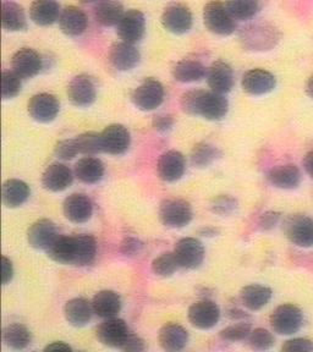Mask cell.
Here are the masks:
<instances>
[{
    "instance_id": "cell-1",
    "label": "cell",
    "mask_w": 313,
    "mask_h": 352,
    "mask_svg": "<svg viewBox=\"0 0 313 352\" xmlns=\"http://www.w3.org/2000/svg\"><path fill=\"white\" fill-rule=\"evenodd\" d=\"M180 104L187 114L202 116L211 121L226 118L229 110L228 99L223 94L204 89H193L182 94Z\"/></svg>"
},
{
    "instance_id": "cell-2",
    "label": "cell",
    "mask_w": 313,
    "mask_h": 352,
    "mask_svg": "<svg viewBox=\"0 0 313 352\" xmlns=\"http://www.w3.org/2000/svg\"><path fill=\"white\" fill-rule=\"evenodd\" d=\"M235 19L231 16L226 4L220 0L209 1L204 9V26L218 36H230L235 31Z\"/></svg>"
},
{
    "instance_id": "cell-3",
    "label": "cell",
    "mask_w": 313,
    "mask_h": 352,
    "mask_svg": "<svg viewBox=\"0 0 313 352\" xmlns=\"http://www.w3.org/2000/svg\"><path fill=\"white\" fill-rule=\"evenodd\" d=\"M270 323L277 334L292 336L301 329L303 314L295 305L284 303L275 308L270 314Z\"/></svg>"
},
{
    "instance_id": "cell-4",
    "label": "cell",
    "mask_w": 313,
    "mask_h": 352,
    "mask_svg": "<svg viewBox=\"0 0 313 352\" xmlns=\"http://www.w3.org/2000/svg\"><path fill=\"white\" fill-rule=\"evenodd\" d=\"M158 215L163 226L173 228V229H179L191 223L193 212L191 204L186 202L185 199L171 198V199H165L160 204Z\"/></svg>"
},
{
    "instance_id": "cell-5",
    "label": "cell",
    "mask_w": 313,
    "mask_h": 352,
    "mask_svg": "<svg viewBox=\"0 0 313 352\" xmlns=\"http://www.w3.org/2000/svg\"><path fill=\"white\" fill-rule=\"evenodd\" d=\"M284 234L299 248H312L313 219L307 215L292 214L284 221Z\"/></svg>"
},
{
    "instance_id": "cell-6",
    "label": "cell",
    "mask_w": 313,
    "mask_h": 352,
    "mask_svg": "<svg viewBox=\"0 0 313 352\" xmlns=\"http://www.w3.org/2000/svg\"><path fill=\"white\" fill-rule=\"evenodd\" d=\"M131 100L136 108L143 111L155 109L164 100V87L158 80L146 78L132 92Z\"/></svg>"
},
{
    "instance_id": "cell-7",
    "label": "cell",
    "mask_w": 313,
    "mask_h": 352,
    "mask_svg": "<svg viewBox=\"0 0 313 352\" xmlns=\"http://www.w3.org/2000/svg\"><path fill=\"white\" fill-rule=\"evenodd\" d=\"M131 330L129 329L125 320L116 317L105 318L100 324L97 327L96 336L105 346L120 349L127 341V336H130Z\"/></svg>"
},
{
    "instance_id": "cell-8",
    "label": "cell",
    "mask_w": 313,
    "mask_h": 352,
    "mask_svg": "<svg viewBox=\"0 0 313 352\" xmlns=\"http://www.w3.org/2000/svg\"><path fill=\"white\" fill-rule=\"evenodd\" d=\"M174 254L182 268L196 270L204 262L206 252L199 240L195 237H185L176 243Z\"/></svg>"
},
{
    "instance_id": "cell-9",
    "label": "cell",
    "mask_w": 313,
    "mask_h": 352,
    "mask_svg": "<svg viewBox=\"0 0 313 352\" xmlns=\"http://www.w3.org/2000/svg\"><path fill=\"white\" fill-rule=\"evenodd\" d=\"M146 31V19L140 10L131 9L127 10L120 21L116 25V33L122 39V42L138 43Z\"/></svg>"
},
{
    "instance_id": "cell-10",
    "label": "cell",
    "mask_w": 313,
    "mask_h": 352,
    "mask_svg": "<svg viewBox=\"0 0 313 352\" xmlns=\"http://www.w3.org/2000/svg\"><path fill=\"white\" fill-rule=\"evenodd\" d=\"M28 110L33 120L41 124H48L59 114L61 104L53 94H39L30 99Z\"/></svg>"
},
{
    "instance_id": "cell-11",
    "label": "cell",
    "mask_w": 313,
    "mask_h": 352,
    "mask_svg": "<svg viewBox=\"0 0 313 352\" xmlns=\"http://www.w3.org/2000/svg\"><path fill=\"white\" fill-rule=\"evenodd\" d=\"M187 317L195 328L211 329L219 322L220 308L211 300H202L190 306Z\"/></svg>"
},
{
    "instance_id": "cell-12",
    "label": "cell",
    "mask_w": 313,
    "mask_h": 352,
    "mask_svg": "<svg viewBox=\"0 0 313 352\" xmlns=\"http://www.w3.org/2000/svg\"><path fill=\"white\" fill-rule=\"evenodd\" d=\"M162 25L174 34H184L193 28V14L184 4H171L162 14Z\"/></svg>"
},
{
    "instance_id": "cell-13",
    "label": "cell",
    "mask_w": 313,
    "mask_h": 352,
    "mask_svg": "<svg viewBox=\"0 0 313 352\" xmlns=\"http://www.w3.org/2000/svg\"><path fill=\"white\" fill-rule=\"evenodd\" d=\"M67 97L76 107H89L97 98L96 83L87 75L75 76L67 86Z\"/></svg>"
},
{
    "instance_id": "cell-14",
    "label": "cell",
    "mask_w": 313,
    "mask_h": 352,
    "mask_svg": "<svg viewBox=\"0 0 313 352\" xmlns=\"http://www.w3.org/2000/svg\"><path fill=\"white\" fill-rule=\"evenodd\" d=\"M100 136L103 152L111 155H121L125 153L131 143L130 132L127 127L120 124H113L105 127V130L100 132Z\"/></svg>"
},
{
    "instance_id": "cell-15",
    "label": "cell",
    "mask_w": 313,
    "mask_h": 352,
    "mask_svg": "<svg viewBox=\"0 0 313 352\" xmlns=\"http://www.w3.org/2000/svg\"><path fill=\"white\" fill-rule=\"evenodd\" d=\"M11 66L12 72H17L21 78H32L42 70L43 60L36 50L21 48L12 55Z\"/></svg>"
},
{
    "instance_id": "cell-16",
    "label": "cell",
    "mask_w": 313,
    "mask_h": 352,
    "mask_svg": "<svg viewBox=\"0 0 313 352\" xmlns=\"http://www.w3.org/2000/svg\"><path fill=\"white\" fill-rule=\"evenodd\" d=\"M63 212L67 220L75 224H83L94 214L92 201L83 193H72L65 198L63 204Z\"/></svg>"
},
{
    "instance_id": "cell-17",
    "label": "cell",
    "mask_w": 313,
    "mask_h": 352,
    "mask_svg": "<svg viewBox=\"0 0 313 352\" xmlns=\"http://www.w3.org/2000/svg\"><path fill=\"white\" fill-rule=\"evenodd\" d=\"M186 169V160L179 151H168L160 155L157 171L162 180L175 182L182 179Z\"/></svg>"
},
{
    "instance_id": "cell-18",
    "label": "cell",
    "mask_w": 313,
    "mask_h": 352,
    "mask_svg": "<svg viewBox=\"0 0 313 352\" xmlns=\"http://www.w3.org/2000/svg\"><path fill=\"white\" fill-rule=\"evenodd\" d=\"M242 88L252 96H263L270 94L275 88L277 80L274 75L263 69H253L242 77Z\"/></svg>"
},
{
    "instance_id": "cell-19",
    "label": "cell",
    "mask_w": 313,
    "mask_h": 352,
    "mask_svg": "<svg viewBox=\"0 0 313 352\" xmlns=\"http://www.w3.org/2000/svg\"><path fill=\"white\" fill-rule=\"evenodd\" d=\"M59 236L56 226L50 219H39L28 228V241L36 250H47Z\"/></svg>"
},
{
    "instance_id": "cell-20",
    "label": "cell",
    "mask_w": 313,
    "mask_h": 352,
    "mask_svg": "<svg viewBox=\"0 0 313 352\" xmlns=\"http://www.w3.org/2000/svg\"><path fill=\"white\" fill-rule=\"evenodd\" d=\"M207 82L215 94H229L234 86V72L229 64L218 60L207 70Z\"/></svg>"
},
{
    "instance_id": "cell-21",
    "label": "cell",
    "mask_w": 313,
    "mask_h": 352,
    "mask_svg": "<svg viewBox=\"0 0 313 352\" xmlns=\"http://www.w3.org/2000/svg\"><path fill=\"white\" fill-rule=\"evenodd\" d=\"M141 55L133 44L119 42L113 44L109 52L110 64L119 72H129L138 66Z\"/></svg>"
},
{
    "instance_id": "cell-22",
    "label": "cell",
    "mask_w": 313,
    "mask_h": 352,
    "mask_svg": "<svg viewBox=\"0 0 313 352\" xmlns=\"http://www.w3.org/2000/svg\"><path fill=\"white\" fill-rule=\"evenodd\" d=\"M74 174L72 169L65 164L55 163L44 170L42 175V185L45 190L52 192H61L72 185Z\"/></svg>"
},
{
    "instance_id": "cell-23",
    "label": "cell",
    "mask_w": 313,
    "mask_h": 352,
    "mask_svg": "<svg viewBox=\"0 0 313 352\" xmlns=\"http://www.w3.org/2000/svg\"><path fill=\"white\" fill-rule=\"evenodd\" d=\"M50 259L56 263L75 265L76 262V236L59 235L55 241L45 250Z\"/></svg>"
},
{
    "instance_id": "cell-24",
    "label": "cell",
    "mask_w": 313,
    "mask_h": 352,
    "mask_svg": "<svg viewBox=\"0 0 313 352\" xmlns=\"http://www.w3.org/2000/svg\"><path fill=\"white\" fill-rule=\"evenodd\" d=\"M59 26L66 36H81L87 28V16L80 8L70 6L63 9L59 16Z\"/></svg>"
},
{
    "instance_id": "cell-25",
    "label": "cell",
    "mask_w": 313,
    "mask_h": 352,
    "mask_svg": "<svg viewBox=\"0 0 313 352\" xmlns=\"http://www.w3.org/2000/svg\"><path fill=\"white\" fill-rule=\"evenodd\" d=\"M160 345L165 351H182L188 342V333L180 324L168 323L160 330Z\"/></svg>"
},
{
    "instance_id": "cell-26",
    "label": "cell",
    "mask_w": 313,
    "mask_h": 352,
    "mask_svg": "<svg viewBox=\"0 0 313 352\" xmlns=\"http://www.w3.org/2000/svg\"><path fill=\"white\" fill-rule=\"evenodd\" d=\"M58 0H34L30 9V16L39 26H50L61 16Z\"/></svg>"
},
{
    "instance_id": "cell-27",
    "label": "cell",
    "mask_w": 313,
    "mask_h": 352,
    "mask_svg": "<svg viewBox=\"0 0 313 352\" xmlns=\"http://www.w3.org/2000/svg\"><path fill=\"white\" fill-rule=\"evenodd\" d=\"M74 173L80 182L94 185L103 179L105 164L98 158L88 155L77 162Z\"/></svg>"
},
{
    "instance_id": "cell-28",
    "label": "cell",
    "mask_w": 313,
    "mask_h": 352,
    "mask_svg": "<svg viewBox=\"0 0 313 352\" xmlns=\"http://www.w3.org/2000/svg\"><path fill=\"white\" fill-rule=\"evenodd\" d=\"M94 314L92 302H89L83 297L72 298L65 303V307H64L66 320L74 327H83L87 324Z\"/></svg>"
},
{
    "instance_id": "cell-29",
    "label": "cell",
    "mask_w": 313,
    "mask_h": 352,
    "mask_svg": "<svg viewBox=\"0 0 313 352\" xmlns=\"http://www.w3.org/2000/svg\"><path fill=\"white\" fill-rule=\"evenodd\" d=\"M268 180L273 186L283 190L296 188L301 182V173L296 165H278L268 174Z\"/></svg>"
},
{
    "instance_id": "cell-30",
    "label": "cell",
    "mask_w": 313,
    "mask_h": 352,
    "mask_svg": "<svg viewBox=\"0 0 313 352\" xmlns=\"http://www.w3.org/2000/svg\"><path fill=\"white\" fill-rule=\"evenodd\" d=\"M94 314L100 318H111L120 312L121 298L119 294L111 290H102L94 295L92 300Z\"/></svg>"
},
{
    "instance_id": "cell-31",
    "label": "cell",
    "mask_w": 313,
    "mask_h": 352,
    "mask_svg": "<svg viewBox=\"0 0 313 352\" xmlns=\"http://www.w3.org/2000/svg\"><path fill=\"white\" fill-rule=\"evenodd\" d=\"M124 14V6L119 0H98L94 6L96 20L105 28L116 26Z\"/></svg>"
},
{
    "instance_id": "cell-32",
    "label": "cell",
    "mask_w": 313,
    "mask_h": 352,
    "mask_svg": "<svg viewBox=\"0 0 313 352\" xmlns=\"http://www.w3.org/2000/svg\"><path fill=\"white\" fill-rule=\"evenodd\" d=\"M30 187L28 184L19 179H10L3 185V202L8 208H17L28 202L30 197Z\"/></svg>"
},
{
    "instance_id": "cell-33",
    "label": "cell",
    "mask_w": 313,
    "mask_h": 352,
    "mask_svg": "<svg viewBox=\"0 0 313 352\" xmlns=\"http://www.w3.org/2000/svg\"><path fill=\"white\" fill-rule=\"evenodd\" d=\"M240 298L245 307L250 311H259L268 305L272 298V290L267 286L251 284L242 287Z\"/></svg>"
},
{
    "instance_id": "cell-34",
    "label": "cell",
    "mask_w": 313,
    "mask_h": 352,
    "mask_svg": "<svg viewBox=\"0 0 313 352\" xmlns=\"http://www.w3.org/2000/svg\"><path fill=\"white\" fill-rule=\"evenodd\" d=\"M1 23L10 32L25 31L28 28V20L22 6L14 1H6L1 8Z\"/></svg>"
},
{
    "instance_id": "cell-35",
    "label": "cell",
    "mask_w": 313,
    "mask_h": 352,
    "mask_svg": "<svg viewBox=\"0 0 313 352\" xmlns=\"http://www.w3.org/2000/svg\"><path fill=\"white\" fill-rule=\"evenodd\" d=\"M173 76L179 82H196L207 76V70L199 61L184 59L174 66Z\"/></svg>"
},
{
    "instance_id": "cell-36",
    "label": "cell",
    "mask_w": 313,
    "mask_h": 352,
    "mask_svg": "<svg viewBox=\"0 0 313 352\" xmlns=\"http://www.w3.org/2000/svg\"><path fill=\"white\" fill-rule=\"evenodd\" d=\"M3 340L12 350H23L31 344L32 336L28 327L20 323H12L3 330Z\"/></svg>"
},
{
    "instance_id": "cell-37",
    "label": "cell",
    "mask_w": 313,
    "mask_h": 352,
    "mask_svg": "<svg viewBox=\"0 0 313 352\" xmlns=\"http://www.w3.org/2000/svg\"><path fill=\"white\" fill-rule=\"evenodd\" d=\"M97 254V241L94 236L87 234L76 235V263L83 267L92 263Z\"/></svg>"
},
{
    "instance_id": "cell-38",
    "label": "cell",
    "mask_w": 313,
    "mask_h": 352,
    "mask_svg": "<svg viewBox=\"0 0 313 352\" xmlns=\"http://www.w3.org/2000/svg\"><path fill=\"white\" fill-rule=\"evenodd\" d=\"M220 157L219 149L207 142H199L191 152V163L197 168H207Z\"/></svg>"
},
{
    "instance_id": "cell-39",
    "label": "cell",
    "mask_w": 313,
    "mask_h": 352,
    "mask_svg": "<svg viewBox=\"0 0 313 352\" xmlns=\"http://www.w3.org/2000/svg\"><path fill=\"white\" fill-rule=\"evenodd\" d=\"M226 8L235 20H248L257 14L259 0H226Z\"/></svg>"
},
{
    "instance_id": "cell-40",
    "label": "cell",
    "mask_w": 313,
    "mask_h": 352,
    "mask_svg": "<svg viewBox=\"0 0 313 352\" xmlns=\"http://www.w3.org/2000/svg\"><path fill=\"white\" fill-rule=\"evenodd\" d=\"M77 148L81 154L86 155H94V154L103 152V144H102V136L98 132H85L83 135L77 136Z\"/></svg>"
},
{
    "instance_id": "cell-41",
    "label": "cell",
    "mask_w": 313,
    "mask_h": 352,
    "mask_svg": "<svg viewBox=\"0 0 313 352\" xmlns=\"http://www.w3.org/2000/svg\"><path fill=\"white\" fill-rule=\"evenodd\" d=\"M180 265L176 261L174 252H164L152 262V270L154 274L160 276H171L174 274Z\"/></svg>"
},
{
    "instance_id": "cell-42",
    "label": "cell",
    "mask_w": 313,
    "mask_h": 352,
    "mask_svg": "<svg viewBox=\"0 0 313 352\" xmlns=\"http://www.w3.org/2000/svg\"><path fill=\"white\" fill-rule=\"evenodd\" d=\"M274 336H272L270 331L263 328L252 330L248 336V344L253 350H259V351L270 350L274 346Z\"/></svg>"
},
{
    "instance_id": "cell-43",
    "label": "cell",
    "mask_w": 313,
    "mask_h": 352,
    "mask_svg": "<svg viewBox=\"0 0 313 352\" xmlns=\"http://www.w3.org/2000/svg\"><path fill=\"white\" fill-rule=\"evenodd\" d=\"M21 91V77L17 72H4L1 76V96L4 99H12Z\"/></svg>"
},
{
    "instance_id": "cell-44",
    "label": "cell",
    "mask_w": 313,
    "mask_h": 352,
    "mask_svg": "<svg viewBox=\"0 0 313 352\" xmlns=\"http://www.w3.org/2000/svg\"><path fill=\"white\" fill-rule=\"evenodd\" d=\"M251 331H252L251 324L246 323V322H241V323L229 325L224 329L220 330L219 336L223 340L235 342V341L248 339V336H250Z\"/></svg>"
},
{
    "instance_id": "cell-45",
    "label": "cell",
    "mask_w": 313,
    "mask_h": 352,
    "mask_svg": "<svg viewBox=\"0 0 313 352\" xmlns=\"http://www.w3.org/2000/svg\"><path fill=\"white\" fill-rule=\"evenodd\" d=\"M78 152L76 140H63L55 144L54 154L61 160H70L76 157Z\"/></svg>"
},
{
    "instance_id": "cell-46",
    "label": "cell",
    "mask_w": 313,
    "mask_h": 352,
    "mask_svg": "<svg viewBox=\"0 0 313 352\" xmlns=\"http://www.w3.org/2000/svg\"><path fill=\"white\" fill-rule=\"evenodd\" d=\"M237 199L230 197V196H219L215 198L213 202L211 204V209L220 215H229L237 209Z\"/></svg>"
},
{
    "instance_id": "cell-47",
    "label": "cell",
    "mask_w": 313,
    "mask_h": 352,
    "mask_svg": "<svg viewBox=\"0 0 313 352\" xmlns=\"http://www.w3.org/2000/svg\"><path fill=\"white\" fill-rule=\"evenodd\" d=\"M281 350L288 352H311L313 351V341L305 338H296L285 341Z\"/></svg>"
},
{
    "instance_id": "cell-48",
    "label": "cell",
    "mask_w": 313,
    "mask_h": 352,
    "mask_svg": "<svg viewBox=\"0 0 313 352\" xmlns=\"http://www.w3.org/2000/svg\"><path fill=\"white\" fill-rule=\"evenodd\" d=\"M143 243L136 237H127L120 243V251L125 256H135L142 250Z\"/></svg>"
},
{
    "instance_id": "cell-49",
    "label": "cell",
    "mask_w": 313,
    "mask_h": 352,
    "mask_svg": "<svg viewBox=\"0 0 313 352\" xmlns=\"http://www.w3.org/2000/svg\"><path fill=\"white\" fill-rule=\"evenodd\" d=\"M146 349V345H144V341L140 338V336H136V334H133V333H130V336H127V341L124 342V345L121 347V350H124V351H143Z\"/></svg>"
},
{
    "instance_id": "cell-50",
    "label": "cell",
    "mask_w": 313,
    "mask_h": 352,
    "mask_svg": "<svg viewBox=\"0 0 313 352\" xmlns=\"http://www.w3.org/2000/svg\"><path fill=\"white\" fill-rule=\"evenodd\" d=\"M281 219V214L277 213V212H267L264 213L261 219H259V226L263 229V230H270L273 229Z\"/></svg>"
},
{
    "instance_id": "cell-51",
    "label": "cell",
    "mask_w": 313,
    "mask_h": 352,
    "mask_svg": "<svg viewBox=\"0 0 313 352\" xmlns=\"http://www.w3.org/2000/svg\"><path fill=\"white\" fill-rule=\"evenodd\" d=\"M12 276H14L12 263H11L10 259L3 256L1 257V283H3V285L9 284L12 280Z\"/></svg>"
},
{
    "instance_id": "cell-52",
    "label": "cell",
    "mask_w": 313,
    "mask_h": 352,
    "mask_svg": "<svg viewBox=\"0 0 313 352\" xmlns=\"http://www.w3.org/2000/svg\"><path fill=\"white\" fill-rule=\"evenodd\" d=\"M174 124L173 116H158L153 119V127L160 132H166L171 130Z\"/></svg>"
},
{
    "instance_id": "cell-53",
    "label": "cell",
    "mask_w": 313,
    "mask_h": 352,
    "mask_svg": "<svg viewBox=\"0 0 313 352\" xmlns=\"http://www.w3.org/2000/svg\"><path fill=\"white\" fill-rule=\"evenodd\" d=\"M72 346H69L63 341H55L52 342L48 346H45L44 351H72Z\"/></svg>"
},
{
    "instance_id": "cell-54",
    "label": "cell",
    "mask_w": 313,
    "mask_h": 352,
    "mask_svg": "<svg viewBox=\"0 0 313 352\" xmlns=\"http://www.w3.org/2000/svg\"><path fill=\"white\" fill-rule=\"evenodd\" d=\"M303 168L308 175L313 177V151L308 152L306 157L303 158Z\"/></svg>"
},
{
    "instance_id": "cell-55",
    "label": "cell",
    "mask_w": 313,
    "mask_h": 352,
    "mask_svg": "<svg viewBox=\"0 0 313 352\" xmlns=\"http://www.w3.org/2000/svg\"><path fill=\"white\" fill-rule=\"evenodd\" d=\"M306 92L313 99V76L308 78L307 85H306Z\"/></svg>"
},
{
    "instance_id": "cell-56",
    "label": "cell",
    "mask_w": 313,
    "mask_h": 352,
    "mask_svg": "<svg viewBox=\"0 0 313 352\" xmlns=\"http://www.w3.org/2000/svg\"><path fill=\"white\" fill-rule=\"evenodd\" d=\"M81 3H83V4H88V3H94V1H96V0H80Z\"/></svg>"
}]
</instances>
